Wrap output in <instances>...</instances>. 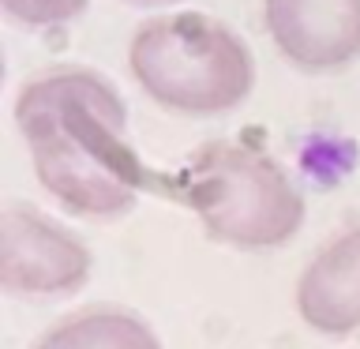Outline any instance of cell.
<instances>
[{
	"label": "cell",
	"mask_w": 360,
	"mask_h": 349,
	"mask_svg": "<svg viewBox=\"0 0 360 349\" xmlns=\"http://www.w3.org/2000/svg\"><path fill=\"white\" fill-rule=\"evenodd\" d=\"M15 124L41 188L79 218H120L135 207L146 169L128 143V106L109 79L60 68L22 83Z\"/></svg>",
	"instance_id": "cell-1"
},
{
	"label": "cell",
	"mask_w": 360,
	"mask_h": 349,
	"mask_svg": "<svg viewBox=\"0 0 360 349\" xmlns=\"http://www.w3.org/2000/svg\"><path fill=\"white\" fill-rule=\"evenodd\" d=\"M131 75L158 106L184 117H218L244 106L255 87V56L221 19L173 11L143 23L128 45Z\"/></svg>",
	"instance_id": "cell-2"
},
{
	"label": "cell",
	"mask_w": 360,
	"mask_h": 349,
	"mask_svg": "<svg viewBox=\"0 0 360 349\" xmlns=\"http://www.w3.org/2000/svg\"><path fill=\"white\" fill-rule=\"evenodd\" d=\"M176 196L195 210L210 241L278 248L304 225V196L270 154L244 143H207L180 169Z\"/></svg>",
	"instance_id": "cell-3"
},
{
	"label": "cell",
	"mask_w": 360,
	"mask_h": 349,
	"mask_svg": "<svg viewBox=\"0 0 360 349\" xmlns=\"http://www.w3.org/2000/svg\"><path fill=\"white\" fill-rule=\"evenodd\" d=\"M90 278V252L75 233L27 203L0 210V289L11 297H68Z\"/></svg>",
	"instance_id": "cell-4"
},
{
	"label": "cell",
	"mask_w": 360,
	"mask_h": 349,
	"mask_svg": "<svg viewBox=\"0 0 360 349\" xmlns=\"http://www.w3.org/2000/svg\"><path fill=\"white\" fill-rule=\"evenodd\" d=\"M263 23L300 72H342L360 56V0H263Z\"/></svg>",
	"instance_id": "cell-5"
},
{
	"label": "cell",
	"mask_w": 360,
	"mask_h": 349,
	"mask_svg": "<svg viewBox=\"0 0 360 349\" xmlns=\"http://www.w3.org/2000/svg\"><path fill=\"white\" fill-rule=\"evenodd\" d=\"M300 319L323 334L360 326V225L330 241L297 281Z\"/></svg>",
	"instance_id": "cell-6"
},
{
	"label": "cell",
	"mask_w": 360,
	"mask_h": 349,
	"mask_svg": "<svg viewBox=\"0 0 360 349\" xmlns=\"http://www.w3.org/2000/svg\"><path fill=\"white\" fill-rule=\"evenodd\" d=\"M38 349H162V342L131 312L86 308L56 323L38 342Z\"/></svg>",
	"instance_id": "cell-7"
},
{
	"label": "cell",
	"mask_w": 360,
	"mask_h": 349,
	"mask_svg": "<svg viewBox=\"0 0 360 349\" xmlns=\"http://www.w3.org/2000/svg\"><path fill=\"white\" fill-rule=\"evenodd\" d=\"M90 0H0V11L19 27H60L86 11Z\"/></svg>",
	"instance_id": "cell-8"
},
{
	"label": "cell",
	"mask_w": 360,
	"mask_h": 349,
	"mask_svg": "<svg viewBox=\"0 0 360 349\" xmlns=\"http://www.w3.org/2000/svg\"><path fill=\"white\" fill-rule=\"evenodd\" d=\"M131 4H165V0H131Z\"/></svg>",
	"instance_id": "cell-9"
}]
</instances>
